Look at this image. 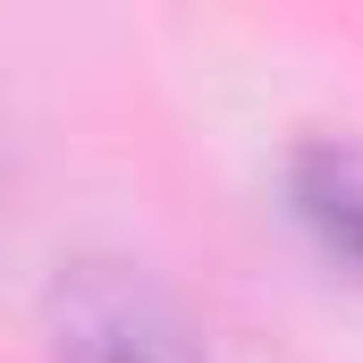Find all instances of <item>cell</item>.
Wrapping results in <instances>:
<instances>
[{"mask_svg":"<svg viewBox=\"0 0 363 363\" xmlns=\"http://www.w3.org/2000/svg\"><path fill=\"white\" fill-rule=\"evenodd\" d=\"M279 194H287V220L304 228V245L347 287H363V144L355 135H304L279 161Z\"/></svg>","mask_w":363,"mask_h":363,"instance_id":"2","label":"cell"},{"mask_svg":"<svg viewBox=\"0 0 363 363\" xmlns=\"http://www.w3.org/2000/svg\"><path fill=\"white\" fill-rule=\"evenodd\" d=\"M43 363H211L203 330L152 271L118 254H77L43 279Z\"/></svg>","mask_w":363,"mask_h":363,"instance_id":"1","label":"cell"}]
</instances>
